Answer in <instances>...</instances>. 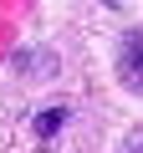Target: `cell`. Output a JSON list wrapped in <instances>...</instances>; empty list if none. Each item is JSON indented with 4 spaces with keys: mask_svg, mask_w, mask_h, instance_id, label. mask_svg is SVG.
I'll list each match as a JSON object with an SVG mask.
<instances>
[{
    "mask_svg": "<svg viewBox=\"0 0 143 153\" xmlns=\"http://www.w3.org/2000/svg\"><path fill=\"white\" fill-rule=\"evenodd\" d=\"M118 82L128 92H143V31H128L118 41Z\"/></svg>",
    "mask_w": 143,
    "mask_h": 153,
    "instance_id": "cell-1",
    "label": "cell"
},
{
    "mask_svg": "<svg viewBox=\"0 0 143 153\" xmlns=\"http://www.w3.org/2000/svg\"><path fill=\"white\" fill-rule=\"evenodd\" d=\"M56 128H66V107H46V112L36 117V133H41V138H56Z\"/></svg>",
    "mask_w": 143,
    "mask_h": 153,
    "instance_id": "cell-2",
    "label": "cell"
}]
</instances>
